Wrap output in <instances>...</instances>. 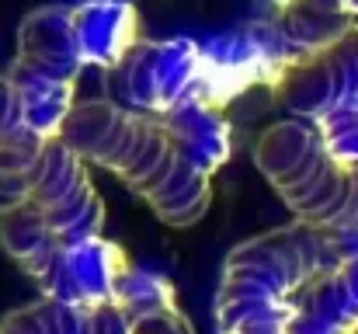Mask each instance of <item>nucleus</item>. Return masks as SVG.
Returning <instances> with one entry per match:
<instances>
[{"mask_svg":"<svg viewBox=\"0 0 358 334\" xmlns=\"http://www.w3.org/2000/svg\"><path fill=\"white\" fill-rule=\"evenodd\" d=\"M171 129L178 132V143L192 167L206 178H213L230 160V122L223 118L220 105L213 102H192L164 115Z\"/></svg>","mask_w":358,"mask_h":334,"instance_id":"9b49d317","label":"nucleus"},{"mask_svg":"<svg viewBox=\"0 0 358 334\" xmlns=\"http://www.w3.org/2000/svg\"><path fill=\"white\" fill-rule=\"evenodd\" d=\"M289 334H358V254L303 293Z\"/></svg>","mask_w":358,"mask_h":334,"instance_id":"1a4fd4ad","label":"nucleus"},{"mask_svg":"<svg viewBox=\"0 0 358 334\" xmlns=\"http://www.w3.org/2000/svg\"><path fill=\"white\" fill-rule=\"evenodd\" d=\"M268 4H275V7H278V11H289V7H296V4H299V0H268Z\"/></svg>","mask_w":358,"mask_h":334,"instance_id":"dca6fc26","label":"nucleus"},{"mask_svg":"<svg viewBox=\"0 0 358 334\" xmlns=\"http://www.w3.org/2000/svg\"><path fill=\"white\" fill-rule=\"evenodd\" d=\"M254 167L292 220L358 233V167L338 160L310 118H278L254 143Z\"/></svg>","mask_w":358,"mask_h":334,"instance_id":"20e7f679","label":"nucleus"},{"mask_svg":"<svg viewBox=\"0 0 358 334\" xmlns=\"http://www.w3.org/2000/svg\"><path fill=\"white\" fill-rule=\"evenodd\" d=\"M59 139L70 143L91 167L115 174L164 226H195L213 206V178L192 167L164 115L91 98L73 105Z\"/></svg>","mask_w":358,"mask_h":334,"instance_id":"f03ea898","label":"nucleus"},{"mask_svg":"<svg viewBox=\"0 0 358 334\" xmlns=\"http://www.w3.org/2000/svg\"><path fill=\"white\" fill-rule=\"evenodd\" d=\"M358 254V233L285 223L237 244L216 286V334H289L303 293Z\"/></svg>","mask_w":358,"mask_h":334,"instance_id":"7ed1b4c3","label":"nucleus"},{"mask_svg":"<svg viewBox=\"0 0 358 334\" xmlns=\"http://www.w3.org/2000/svg\"><path fill=\"white\" fill-rule=\"evenodd\" d=\"M275 91L278 105L296 118H317L341 98L358 95V21L338 42L292 67Z\"/></svg>","mask_w":358,"mask_h":334,"instance_id":"6e6552de","label":"nucleus"},{"mask_svg":"<svg viewBox=\"0 0 358 334\" xmlns=\"http://www.w3.org/2000/svg\"><path fill=\"white\" fill-rule=\"evenodd\" d=\"M136 334H195L192 331V321L185 317V310H167L160 317H150V321H139Z\"/></svg>","mask_w":358,"mask_h":334,"instance_id":"2eb2a0df","label":"nucleus"},{"mask_svg":"<svg viewBox=\"0 0 358 334\" xmlns=\"http://www.w3.org/2000/svg\"><path fill=\"white\" fill-rule=\"evenodd\" d=\"M0 244L10 254V261L28 279H35V282L45 275V268L52 265V258L63 247V240L38 220L28 206H17L10 213H0Z\"/></svg>","mask_w":358,"mask_h":334,"instance_id":"f8f14e48","label":"nucleus"},{"mask_svg":"<svg viewBox=\"0 0 358 334\" xmlns=\"http://www.w3.org/2000/svg\"><path fill=\"white\" fill-rule=\"evenodd\" d=\"M139 42V11L129 0L49 4L24 14L17 56L7 70L24 125L56 139L73 111V91L87 67L115 70Z\"/></svg>","mask_w":358,"mask_h":334,"instance_id":"f257e3e1","label":"nucleus"},{"mask_svg":"<svg viewBox=\"0 0 358 334\" xmlns=\"http://www.w3.org/2000/svg\"><path fill=\"white\" fill-rule=\"evenodd\" d=\"M28 206L63 244L101 237L105 202L91 164L59 136L31 150L0 153V213Z\"/></svg>","mask_w":358,"mask_h":334,"instance_id":"39448f33","label":"nucleus"},{"mask_svg":"<svg viewBox=\"0 0 358 334\" xmlns=\"http://www.w3.org/2000/svg\"><path fill=\"white\" fill-rule=\"evenodd\" d=\"M119 307L125 310V317L136 328L139 321H150V317H160L167 310H178V293H174V286L164 275L132 268V275L125 279V286L119 293Z\"/></svg>","mask_w":358,"mask_h":334,"instance_id":"ddd939ff","label":"nucleus"},{"mask_svg":"<svg viewBox=\"0 0 358 334\" xmlns=\"http://www.w3.org/2000/svg\"><path fill=\"white\" fill-rule=\"evenodd\" d=\"M0 334H136V328L119 303L77 307L38 296L35 303L7 314L0 321Z\"/></svg>","mask_w":358,"mask_h":334,"instance_id":"9d476101","label":"nucleus"},{"mask_svg":"<svg viewBox=\"0 0 358 334\" xmlns=\"http://www.w3.org/2000/svg\"><path fill=\"white\" fill-rule=\"evenodd\" d=\"M310 122L317 125V132L324 136L327 150L338 160L358 167V95L341 98L338 105H331L324 115H317Z\"/></svg>","mask_w":358,"mask_h":334,"instance_id":"4468645a","label":"nucleus"},{"mask_svg":"<svg viewBox=\"0 0 358 334\" xmlns=\"http://www.w3.org/2000/svg\"><path fill=\"white\" fill-rule=\"evenodd\" d=\"M132 261L119 244L105 237H87L77 244H63L45 275L35 282L42 296L77 303V307H108L119 303L125 279L132 275Z\"/></svg>","mask_w":358,"mask_h":334,"instance_id":"0eeeda50","label":"nucleus"},{"mask_svg":"<svg viewBox=\"0 0 358 334\" xmlns=\"http://www.w3.org/2000/svg\"><path fill=\"white\" fill-rule=\"evenodd\" d=\"M115 70L125 105L136 111L167 115L192 102L216 105L213 74L195 39H139Z\"/></svg>","mask_w":358,"mask_h":334,"instance_id":"423d86ee","label":"nucleus"}]
</instances>
